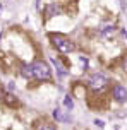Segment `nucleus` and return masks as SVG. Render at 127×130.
<instances>
[{
    "label": "nucleus",
    "mask_w": 127,
    "mask_h": 130,
    "mask_svg": "<svg viewBox=\"0 0 127 130\" xmlns=\"http://www.w3.org/2000/svg\"><path fill=\"white\" fill-rule=\"evenodd\" d=\"M21 74L27 79H48L50 77V67H48L45 62H34L31 65H24Z\"/></svg>",
    "instance_id": "f257e3e1"
},
{
    "label": "nucleus",
    "mask_w": 127,
    "mask_h": 130,
    "mask_svg": "<svg viewBox=\"0 0 127 130\" xmlns=\"http://www.w3.org/2000/svg\"><path fill=\"white\" fill-rule=\"evenodd\" d=\"M52 41H53V45L57 46L62 53H70V52H74V43L69 38L62 36V34H52Z\"/></svg>",
    "instance_id": "f03ea898"
},
{
    "label": "nucleus",
    "mask_w": 127,
    "mask_h": 130,
    "mask_svg": "<svg viewBox=\"0 0 127 130\" xmlns=\"http://www.w3.org/2000/svg\"><path fill=\"white\" fill-rule=\"evenodd\" d=\"M107 84H108V79L105 77V75H101V74H94V75H91V79H89V87H91L93 91H100V89H103Z\"/></svg>",
    "instance_id": "7ed1b4c3"
},
{
    "label": "nucleus",
    "mask_w": 127,
    "mask_h": 130,
    "mask_svg": "<svg viewBox=\"0 0 127 130\" xmlns=\"http://www.w3.org/2000/svg\"><path fill=\"white\" fill-rule=\"evenodd\" d=\"M114 98L117 101H120V103L127 99V91L124 89V86H115L114 87Z\"/></svg>",
    "instance_id": "20e7f679"
},
{
    "label": "nucleus",
    "mask_w": 127,
    "mask_h": 130,
    "mask_svg": "<svg viewBox=\"0 0 127 130\" xmlns=\"http://www.w3.org/2000/svg\"><path fill=\"white\" fill-rule=\"evenodd\" d=\"M60 12H62V9L59 5H50V7H48V10H47V17L57 15V14H60Z\"/></svg>",
    "instance_id": "39448f33"
},
{
    "label": "nucleus",
    "mask_w": 127,
    "mask_h": 130,
    "mask_svg": "<svg viewBox=\"0 0 127 130\" xmlns=\"http://www.w3.org/2000/svg\"><path fill=\"white\" fill-rule=\"evenodd\" d=\"M38 130H55V127L52 123H47V122H43V123L38 127Z\"/></svg>",
    "instance_id": "423d86ee"
},
{
    "label": "nucleus",
    "mask_w": 127,
    "mask_h": 130,
    "mask_svg": "<svg viewBox=\"0 0 127 130\" xmlns=\"http://www.w3.org/2000/svg\"><path fill=\"white\" fill-rule=\"evenodd\" d=\"M103 32H105V34H107V32H110V34H112V32H114V26H112V24H110V26H108V24H105V26H103Z\"/></svg>",
    "instance_id": "0eeeda50"
},
{
    "label": "nucleus",
    "mask_w": 127,
    "mask_h": 130,
    "mask_svg": "<svg viewBox=\"0 0 127 130\" xmlns=\"http://www.w3.org/2000/svg\"><path fill=\"white\" fill-rule=\"evenodd\" d=\"M64 104H65L67 108H69V110H70V108H72V99H70V98L67 96V98H65V101H64Z\"/></svg>",
    "instance_id": "6e6552de"
}]
</instances>
